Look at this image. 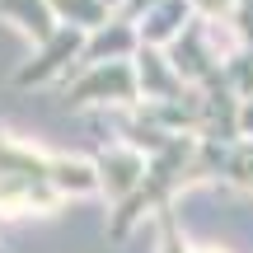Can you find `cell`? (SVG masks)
<instances>
[{"label":"cell","mask_w":253,"mask_h":253,"mask_svg":"<svg viewBox=\"0 0 253 253\" xmlns=\"http://www.w3.org/2000/svg\"><path fill=\"white\" fill-rule=\"evenodd\" d=\"M56 155L33 150L0 131V216H24V211H56Z\"/></svg>","instance_id":"6da1fadb"},{"label":"cell","mask_w":253,"mask_h":253,"mask_svg":"<svg viewBox=\"0 0 253 253\" xmlns=\"http://www.w3.org/2000/svg\"><path fill=\"white\" fill-rule=\"evenodd\" d=\"M197 141L202 136H173L164 150L150 155V169H145V183L136 188V197L113 211L108 239H126L141 216H160L164 207H173V192L188 188V169H192V155H197Z\"/></svg>","instance_id":"7a4b0ae2"},{"label":"cell","mask_w":253,"mask_h":253,"mask_svg":"<svg viewBox=\"0 0 253 253\" xmlns=\"http://www.w3.org/2000/svg\"><path fill=\"white\" fill-rule=\"evenodd\" d=\"M66 108H108V113H136L141 108V80L136 61H108L89 71H71L61 80Z\"/></svg>","instance_id":"3957f363"},{"label":"cell","mask_w":253,"mask_h":253,"mask_svg":"<svg viewBox=\"0 0 253 253\" xmlns=\"http://www.w3.org/2000/svg\"><path fill=\"white\" fill-rule=\"evenodd\" d=\"M145 169H150V155H141L126 141H108L94 150V173H99V192L108 197V207L118 211L136 197V188L145 183Z\"/></svg>","instance_id":"277c9868"},{"label":"cell","mask_w":253,"mask_h":253,"mask_svg":"<svg viewBox=\"0 0 253 253\" xmlns=\"http://www.w3.org/2000/svg\"><path fill=\"white\" fill-rule=\"evenodd\" d=\"M84 42H89V33H80V28H66V24H61L52 42H42V47H38V52L14 71V84H19V89H28V84L66 80V75L75 71V61H80Z\"/></svg>","instance_id":"5b68a950"},{"label":"cell","mask_w":253,"mask_h":253,"mask_svg":"<svg viewBox=\"0 0 253 253\" xmlns=\"http://www.w3.org/2000/svg\"><path fill=\"white\" fill-rule=\"evenodd\" d=\"M169 61H173V71L183 75V84H192V89H202L211 75H220L225 56H220V52H216V42H211V19H202V14H197L188 28H183L178 42L169 47Z\"/></svg>","instance_id":"8992f818"},{"label":"cell","mask_w":253,"mask_h":253,"mask_svg":"<svg viewBox=\"0 0 253 253\" xmlns=\"http://www.w3.org/2000/svg\"><path fill=\"white\" fill-rule=\"evenodd\" d=\"M136 52H141V28L126 24V19H113L108 28L89 33V42H84V52H80V61H75V71L108 66V61H136Z\"/></svg>","instance_id":"52a82bcc"},{"label":"cell","mask_w":253,"mask_h":253,"mask_svg":"<svg viewBox=\"0 0 253 253\" xmlns=\"http://www.w3.org/2000/svg\"><path fill=\"white\" fill-rule=\"evenodd\" d=\"M136 80H141V103H164V99H183L192 84H183V75L173 71L169 52L160 47H141L136 52Z\"/></svg>","instance_id":"ba28073f"},{"label":"cell","mask_w":253,"mask_h":253,"mask_svg":"<svg viewBox=\"0 0 253 253\" xmlns=\"http://www.w3.org/2000/svg\"><path fill=\"white\" fill-rule=\"evenodd\" d=\"M192 19H197V5H192V0H160V5L136 24V28H141V47H160V52H169Z\"/></svg>","instance_id":"9c48e42d"},{"label":"cell","mask_w":253,"mask_h":253,"mask_svg":"<svg viewBox=\"0 0 253 253\" xmlns=\"http://www.w3.org/2000/svg\"><path fill=\"white\" fill-rule=\"evenodd\" d=\"M0 19H9L14 28H24V33L33 38V47L52 42L56 28H61L47 0H0Z\"/></svg>","instance_id":"30bf717a"},{"label":"cell","mask_w":253,"mask_h":253,"mask_svg":"<svg viewBox=\"0 0 253 253\" xmlns=\"http://www.w3.org/2000/svg\"><path fill=\"white\" fill-rule=\"evenodd\" d=\"M47 5H52L56 24L80 28V33H99V28H108L113 19H118L103 0H47Z\"/></svg>","instance_id":"8fae6325"},{"label":"cell","mask_w":253,"mask_h":253,"mask_svg":"<svg viewBox=\"0 0 253 253\" xmlns=\"http://www.w3.org/2000/svg\"><path fill=\"white\" fill-rule=\"evenodd\" d=\"M225 80L235 84L239 103L253 99V47H235V52L225 56Z\"/></svg>","instance_id":"7c38bea8"},{"label":"cell","mask_w":253,"mask_h":253,"mask_svg":"<svg viewBox=\"0 0 253 253\" xmlns=\"http://www.w3.org/2000/svg\"><path fill=\"white\" fill-rule=\"evenodd\" d=\"M155 225H160V253H192L188 244H183V230H178L173 207H164L160 216H155Z\"/></svg>","instance_id":"4fadbf2b"},{"label":"cell","mask_w":253,"mask_h":253,"mask_svg":"<svg viewBox=\"0 0 253 253\" xmlns=\"http://www.w3.org/2000/svg\"><path fill=\"white\" fill-rule=\"evenodd\" d=\"M225 183L253 192V141H239V145H235V155H230V178H225Z\"/></svg>","instance_id":"5bb4252c"},{"label":"cell","mask_w":253,"mask_h":253,"mask_svg":"<svg viewBox=\"0 0 253 253\" xmlns=\"http://www.w3.org/2000/svg\"><path fill=\"white\" fill-rule=\"evenodd\" d=\"M155 5H160V0H131V5H126V9H122V14H118V19H126V24H141V19H145V14H150V9H155Z\"/></svg>","instance_id":"9a60e30c"},{"label":"cell","mask_w":253,"mask_h":253,"mask_svg":"<svg viewBox=\"0 0 253 253\" xmlns=\"http://www.w3.org/2000/svg\"><path fill=\"white\" fill-rule=\"evenodd\" d=\"M239 131H244V141H253V99L239 103Z\"/></svg>","instance_id":"2e32d148"},{"label":"cell","mask_w":253,"mask_h":253,"mask_svg":"<svg viewBox=\"0 0 253 253\" xmlns=\"http://www.w3.org/2000/svg\"><path fill=\"white\" fill-rule=\"evenodd\" d=\"M103 5H108V9H113V14H122V9H126V5H131V0H103Z\"/></svg>","instance_id":"e0dca14e"},{"label":"cell","mask_w":253,"mask_h":253,"mask_svg":"<svg viewBox=\"0 0 253 253\" xmlns=\"http://www.w3.org/2000/svg\"><path fill=\"white\" fill-rule=\"evenodd\" d=\"M192 253H220V249H192Z\"/></svg>","instance_id":"ac0fdd59"}]
</instances>
